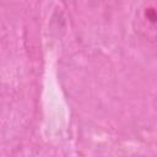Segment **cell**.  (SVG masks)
<instances>
[{"mask_svg":"<svg viewBox=\"0 0 157 157\" xmlns=\"http://www.w3.org/2000/svg\"><path fill=\"white\" fill-rule=\"evenodd\" d=\"M135 28L136 32L150 40L156 38V10L152 4H145L136 12L135 17Z\"/></svg>","mask_w":157,"mask_h":157,"instance_id":"obj_1","label":"cell"}]
</instances>
